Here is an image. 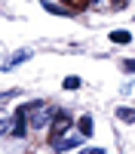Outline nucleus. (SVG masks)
Returning a JSON list of instances; mask_svg holds the SVG:
<instances>
[{"mask_svg": "<svg viewBox=\"0 0 135 154\" xmlns=\"http://www.w3.org/2000/svg\"><path fill=\"white\" fill-rule=\"evenodd\" d=\"M77 130H80V136H86V139L92 136V130H95V123H92V117H89V114H83V117L77 120Z\"/></svg>", "mask_w": 135, "mask_h": 154, "instance_id": "4", "label": "nucleus"}, {"mask_svg": "<svg viewBox=\"0 0 135 154\" xmlns=\"http://www.w3.org/2000/svg\"><path fill=\"white\" fill-rule=\"evenodd\" d=\"M80 154H107V151H101V148H83Z\"/></svg>", "mask_w": 135, "mask_h": 154, "instance_id": "13", "label": "nucleus"}, {"mask_svg": "<svg viewBox=\"0 0 135 154\" xmlns=\"http://www.w3.org/2000/svg\"><path fill=\"white\" fill-rule=\"evenodd\" d=\"M71 126H74V117H71V114H68V111H55L52 120H49V139H52V142H55V139H61Z\"/></svg>", "mask_w": 135, "mask_h": 154, "instance_id": "1", "label": "nucleus"}, {"mask_svg": "<svg viewBox=\"0 0 135 154\" xmlns=\"http://www.w3.org/2000/svg\"><path fill=\"white\" fill-rule=\"evenodd\" d=\"M110 40L117 46H126V43H132V34L129 31H110Z\"/></svg>", "mask_w": 135, "mask_h": 154, "instance_id": "6", "label": "nucleus"}, {"mask_svg": "<svg viewBox=\"0 0 135 154\" xmlns=\"http://www.w3.org/2000/svg\"><path fill=\"white\" fill-rule=\"evenodd\" d=\"M123 68H126V74H135V59H126V62H123Z\"/></svg>", "mask_w": 135, "mask_h": 154, "instance_id": "11", "label": "nucleus"}, {"mask_svg": "<svg viewBox=\"0 0 135 154\" xmlns=\"http://www.w3.org/2000/svg\"><path fill=\"white\" fill-rule=\"evenodd\" d=\"M92 3H98V0H92Z\"/></svg>", "mask_w": 135, "mask_h": 154, "instance_id": "14", "label": "nucleus"}, {"mask_svg": "<svg viewBox=\"0 0 135 154\" xmlns=\"http://www.w3.org/2000/svg\"><path fill=\"white\" fill-rule=\"evenodd\" d=\"M92 0H68V9H86Z\"/></svg>", "mask_w": 135, "mask_h": 154, "instance_id": "9", "label": "nucleus"}, {"mask_svg": "<svg viewBox=\"0 0 135 154\" xmlns=\"http://www.w3.org/2000/svg\"><path fill=\"white\" fill-rule=\"evenodd\" d=\"M110 3H114V9H126V6H129V0H110Z\"/></svg>", "mask_w": 135, "mask_h": 154, "instance_id": "12", "label": "nucleus"}, {"mask_svg": "<svg viewBox=\"0 0 135 154\" xmlns=\"http://www.w3.org/2000/svg\"><path fill=\"white\" fill-rule=\"evenodd\" d=\"M52 114H55V111H49L46 105H40V108H37V114H31V126H34V130H43V126H49Z\"/></svg>", "mask_w": 135, "mask_h": 154, "instance_id": "3", "label": "nucleus"}, {"mask_svg": "<svg viewBox=\"0 0 135 154\" xmlns=\"http://www.w3.org/2000/svg\"><path fill=\"white\" fill-rule=\"evenodd\" d=\"M83 80H80V77H65V83H61V86H65V89H77Z\"/></svg>", "mask_w": 135, "mask_h": 154, "instance_id": "10", "label": "nucleus"}, {"mask_svg": "<svg viewBox=\"0 0 135 154\" xmlns=\"http://www.w3.org/2000/svg\"><path fill=\"white\" fill-rule=\"evenodd\" d=\"M28 59H31V53H28V49H25V53H19V56H12V59L6 62V65H3V71H12V68H19L22 62H28Z\"/></svg>", "mask_w": 135, "mask_h": 154, "instance_id": "5", "label": "nucleus"}, {"mask_svg": "<svg viewBox=\"0 0 135 154\" xmlns=\"http://www.w3.org/2000/svg\"><path fill=\"white\" fill-rule=\"evenodd\" d=\"M43 9L52 12V16H68V6H58V3H52V0H43Z\"/></svg>", "mask_w": 135, "mask_h": 154, "instance_id": "7", "label": "nucleus"}, {"mask_svg": "<svg viewBox=\"0 0 135 154\" xmlns=\"http://www.w3.org/2000/svg\"><path fill=\"white\" fill-rule=\"evenodd\" d=\"M117 117H120L123 123H135V111H132V108H117Z\"/></svg>", "mask_w": 135, "mask_h": 154, "instance_id": "8", "label": "nucleus"}, {"mask_svg": "<svg viewBox=\"0 0 135 154\" xmlns=\"http://www.w3.org/2000/svg\"><path fill=\"white\" fill-rule=\"evenodd\" d=\"M83 139H86V136H80V133H77V136H61V139L52 142V148H55V151H74V148L83 145Z\"/></svg>", "mask_w": 135, "mask_h": 154, "instance_id": "2", "label": "nucleus"}]
</instances>
